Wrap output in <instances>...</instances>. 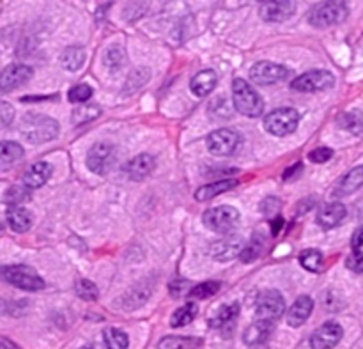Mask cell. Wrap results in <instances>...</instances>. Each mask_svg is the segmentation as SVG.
<instances>
[{
	"label": "cell",
	"instance_id": "1",
	"mask_svg": "<svg viewBox=\"0 0 363 349\" xmlns=\"http://www.w3.org/2000/svg\"><path fill=\"white\" fill-rule=\"evenodd\" d=\"M59 123L55 119H51L48 115L43 114H29L22 119L20 124V132H22L23 139H27L32 144H45L59 135Z\"/></svg>",
	"mask_w": 363,
	"mask_h": 349
},
{
	"label": "cell",
	"instance_id": "2",
	"mask_svg": "<svg viewBox=\"0 0 363 349\" xmlns=\"http://www.w3.org/2000/svg\"><path fill=\"white\" fill-rule=\"evenodd\" d=\"M232 103H234L236 110L250 119H255L264 112V101H262L261 94L243 78H236L232 82Z\"/></svg>",
	"mask_w": 363,
	"mask_h": 349
},
{
	"label": "cell",
	"instance_id": "3",
	"mask_svg": "<svg viewBox=\"0 0 363 349\" xmlns=\"http://www.w3.org/2000/svg\"><path fill=\"white\" fill-rule=\"evenodd\" d=\"M347 16V5L344 2H321L316 4L308 13V23L317 29L337 25Z\"/></svg>",
	"mask_w": 363,
	"mask_h": 349
},
{
	"label": "cell",
	"instance_id": "4",
	"mask_svg": "<svg viewBox=\"0 0 363 349\" xmlns=\"http://www.w3.org/2000/svg\"><path fill=\"white\" fill-rule=\"evenodd\" d=\"M204 226L218 234H229L236 229L240 221V213L232 206H216V208L208 209L202 217Z\"/></svg>",
	"mask_w": 363,
	"mask_h": 349
},
{
	"label": "cell",
	"instance_id": "5",
	"mask_svg": "<svg viewBox=\"0 0 363 349\" xmlns=\"http://www.w3.org/2000/svg\"><path fill=\"white\" fill-rule=\"evenodd\" d=\"M299 114L295 108H277L264 117L266 132L275 136H287L298 128Z\"/></svg>",
	"mask_w": 363,
	"mask_h": 349
},
{
	"label": "cell",
	"instance_id": "6",
	"mask_svg": "<svg viewBox=\"0 0 363 349\" xmlns=\"http://www.w3.org/2000/svg\"><path fill=\"white\" fill-rule=\"evenodd\" d=\"M2 278L8 284L14 285L18 289L23 291H41L45 289V280L39 277L38 273L29 266L23 264H14V266H5L2 269Z\"/></svg>",
	"mask_w": 363,
	"mask_h": 349
},
{
	"label": "cell",
	"instance_id": "7",
	"mask_svg": "<svg viewBox=\"0 0 363 349\" xmlns=\"http://www.w3.org/2000/svg\"><path fill=\"white\" fill-rule=\"evenodd\" d=\"M286 312V300L277 289L262 291L255 302V314L261 321H277Z\"/></svg>",
	"mask_w": 363,
	"mask_h": 349
},
{
	"label": "cell",
	"instance_id": "8",
	"mask_svg": "<svg viewBox=\"0 0 363 349\" xmlns=\"http://www.w3.org/2000/svg\"><path fill=\"white\" fill-rule=\"evenodd\" d=\"M334 84L335 77L331 73L325 69H312L295 78L290 84V89L298 91V93H319V91L334 87Z\"/></svg>",
	"mask_w": 363,
	"mask_h": 349
},
{
	"label": "cell",
	"instance_id": "9",
	"mask_svg": "<svg viewBox=\"0 0 363 349\" xmlns=\"http://www.w3.org/2000/svg\"><path fill=\"white\" fill-rule=\"evenodd\" d=\"M86 163L90 172L105 176L116 163V147L108 142H96L87 153Z\"/></svg>",
	"mask_w": 363,
	"mask_h": 349
},
{
	"label": "cell",
	"instance_id": "10",
	"mask_svg": "<svg viewBox=\"0 0 363 349\" xmlns=\"http://www.w3.org/2000/svg\"><path fill=\"white\" fill-rule=\"evenodd\" d=\"M240 144V133L229 128L216 130V132H213L208 136V142H205L208 151H210L211 154H214V156H231V154L238 149V145Z\"/></svg>",
	"mask_w": 363,
	"mask_h": 349
},
{
	"label": "cell",
	"instance_id": "11",
	"mask_svg": "<svg viewBox=\"0 0 363 349\" xmlns=\"http://www.w3.org/2000/svg\"><path fill=\"white\" fill-rule=\"evenodd\" d=\"M287 77V69L284 66L277 64V62H268V60H262V62H257L250 69V80L255 84V86H273L282 82Z\"/></svg>",
	"mask_w": 363,
	"mask_h": 349
},
{
	"label": "cell",
	"instance_id": "12",
	"mask_svg": "<svg viewBox=\"0 0 363 349\" xmlns=\"http://www.w3.org/2000/svg\"><path fill=\"white\" fill-rule=\"evenodd\" d=\"M344 337V330L335 321H328L323 326H319L310 337V346L312 349H334Z\"/></svg>",
	"mask_w": 363,
	"mask_h": 349
},
{
	"label": "cell",
	"instance_id": "13",
	"mask_svg": "<svg viewBox=\"0 0 363 349\" xmlns=\"http://www.w3.org/2000/svg\"><path fill=\"white\" fill-rule=\"evenodd\" d=\"M34 75V69L30 66L25 64H11L2 71L0 75V91L2 93H9V91L16 89V87H22L23 84L32 78Z\"/></svg>",
	"mask_w": 363,
	"mask_h": 349
},
{
	"label": "cell",
	"instance_id": "14",
	"mask_svg": "<svg viewBox=\"0 0 363 349\" xmlns=\"http://www.w3.org/2000/svg\"><path fill=\"white\" fill-rule=\"evenodd\" d=\"M296 11L295 2H289V0H282V2H262L259 5V14L264 22L271 23H280L289 20Z\"/></svg>",
	"mask_w": 363,
	"mask_h": 349
},
{
	"label": "cell",
	"instance_id": "15",
	"mask_svg": "<svg viewBox=\"0 0 363 349\" xmlns=\"http://www.w3.org/2000/svg\"><path fill=\"white\" fill-rule=\"evenodd\" d=\"M245 245L238 236H229L225 239H218L210 247V254L214 261H220V263H227V261H232L234 257H240L241 252H243Z\"/></svg>",
	"mask_w": 363,
	"mask_h": 349
},
{
	"label": "cell",
	"instance_id": "16",
	"mask_svg": "<svg viewBox=\"0 0 363 349\" xmlns=\"http://www.w3.org/2000/svg\"><path fill=\"white\" fill-rule=\"evenodd\" d=\"M154 167H156L154 156L144 153L132 158V160L124 165V172H126V176H128L132 181H142V179H145L154 171Z\"/></svg>",
	"mask_w": 363,
	"mask_h": 349
},
{
	"label": "cell",
	"instance_id": "17",
	"mask_svg": "<svg viewBox=\"0 0 363 349\" xmlns=\"http://www.w3.org/2000/svg\"><path fill=\"white\" fill-rule=\"evenodd\" d=\"M347 217V209L342 202H331V204H326L325 208L319 209L317 213V224H319L323 229H334V227L340 226L342 221L346 220Z\"/></svg>",
	"mask_w": 363,
	"mask_h": 349
},
{
	"label": "cell",
	"instance_id": "18",
	"mask_svg": "<svg viewBox=\"0 0 363 349\" xmlns=\"http://www.w3.org/2000/svg\"><path fill=\"white\" fill-rule=\"evenodd\" d=\"M51 171L53 167L48 162H36L29 167V171L23 174V184H25L29 190H38L43 184L48 183V179L51 178Z\"/></svg>",
	"mask_w": 363,
	"mask_h": 349
},
{
	"label": "cell",
	"instance_id": "19",
	"mask_svg": "<svg viewBox=\"0 0 363 349\" xmlns=\"http://www.w3.org/2000/svg\"><path fill=\"white\" fill-rule=\"evenodd\" d=\"M312 311L314 300L310 298V296H307V294H303V296H299V298L290 305L289 312H287V323L292 328L301 326V324L310 317Z\"/></svg>",
	"mask_w": 363,
	"mask_h": 349
},
{
	"label": "cell",
	"instance_id": "20",
	"mask_svg": "<svg viewBox=\"0 0 363 349\" xmlns=\"http://www.w3.org/2000/svg\"><path fill=\"white\" fill-rule=\"evenodd\" d=\"M216 73L213 69H204V71H199L197 75H193V78L190 80V91L197 98H205V96H210L213 93V89L216 87Z\"/></svg>",
	"mask_w": 363,
	"mask_h": 349
},
{
	"label": "cell",
	"instance_id": "21",
	"mask_svg": "<svg viewBox=\"0 0 363 349\" xmlns=\"http://www.w3.org/2000/svg\"><path fill=\"white\" fill-rule=\"evenodd\" d=\"M363 186V165L355 167V169H351L344 178L338 181V184L335 186L334 190V197L338 199V197H347L351 193H355L356 190Z\"/></svg>",
	"mask_w": 363,
	"mask_h": 349
},
{
	"label": "cell",
	"instance_id": "22",
	"mask_svg": "<svg viewBox=\"0 0 363 349\" xmlns=\"http://www.w3.org/2000/svg\"><path fill=\"white\" fill-rule=\"evenodd\" d=\"M275 326L271 321H255L253 324L247 328L243 332V342L247 346H259L269 339V335L273 333Z\"/></svg>",
	"mask_w": 363,
	"mask_h": 349
},
{
	"label": "cell",
	"instance_id": "23",
	"mask_svg": "<svg viewBox=\"0 0 363 349\" xmlns=\"http://www.w3.org/2000/svg\"><path fill=\"white\" fill-rule=\"evenodd\" d=\"M5 224L14 232H27L32 227V217L22 206H9L5 211Z\"/></svg>",
	"mask_w": 363,
	"mask_h": 349
},
{
	"label": "cell",
	"instance_id": "24",
	"mask_svg": "<svg viewBox=\"0 0 363 349\" xmlns=\"http://www.w3.org/2000/svg\"><path fill=\"white\" fill-rule=\"evenodd\" d=\"M238 186V179H222V181H214V183L204 184L195 192V199L205 202V200H211L214 197L222 195V193L229 192L232 188Z\"/></svg>",
	"mask_w": 363,
	"mask_h": 349
},
{
	"label": "cell",
	"instance_id": "25",
	"mask_svg": "<svg viewBox=\"0 0 363 349\" xmlns=\"http://www.w3.org/2000/svg\"><path fill=\"white\" fill-rule=\"evenodd\" d=\"M86 50L82 47H69L60 53V64L68 71H78L86 64Z\"/></svg>",
	"mask_w": 363,
	"mask_h": 349
},
{
	"label": "cell",
	"instance_id": "26",
	"mask_svg": "<svg viewBox=\"0 0 363 349\" xmlns=\"http://www.w3.org/2000/svg\"><path fill=\"white\" fill-rule=\"evenodd\" d=\"M202 341L195 337H163L160 341L158 349H199Z\"/></svg>",
	"mask_w": 363,
	"mask_h": 349
},
{
	"label": "cell",
	"instance_id": "27",
	"mask_svg": "<svg viewBox=\"0 0 363 349\" xmlns=\"http://www.w3.org/2000/svg\"><path fill=\"white\" fill-rule=\"evenodd\" d=\"M23 158V147L16 142L4 141L2 142V151H0V167L8 169L9 165L20 162Z\"/></svg>",
	"mask_w": 363,
	"mask_h": 349
},
{
	"label": "cell",
	"instance_id": "28",
	"mask_svg": "<svg viewBox=\"0 0 363 349\" xmlns=\"http://www.w3.org/2000/svg\"><path fill=\"white\" fill-rule=\"evenodd\" d=\"M299 264L303 266L307 272L312 273H321L323 272V266H325V257L316 248H307L299 254Z\"/></svg>",
	"mask_w": 363,
	"mask_h": 349
},
{
	"label": "cell",
	"instance_id": "29",
	"mask_svg": "<svg viewBox=\"0 0 363 349\" xmlns=\"http://www.w3.org/2000/svg\"><path fill=\"white\" fill-rule=\"evenodd\" d=\"M238 312H240V305L238 303H231V305H223L218 309V312L214 314V317L210 320L211 328H222L231 324L232 321L238 317Z\"/></svg>",
	"mask_w": 363,
	"mask_h": 349
},
{
	"label": "cell",
	"instance_id": "30",
	"mask_svg": "<svg viewBox=\"0 0 363 349\" xmlns=\"http://www.w3.org/2000/svg\"><path fill=\"white\" fill-rule=\"evenodd\" d=\"M338 124L344 130L353 133V135H363V110H353L342 114L338 117Z\"/></svg>",
	"mask_w": 363,
	"mask_h": 349
},
{
	"label": "cell",
	"instance_id": "31",
	"mask_svg": "<svg viewBox=\"0 0 363 349\" xmlns=\"http://www.w3.org/2000/svg\"><path fill=\"white\" fill-rule=\"evenodd\" d=\"M197 312H199V306H197L195 303H186V305L177 309V311L172 314L171 324L174 328L186 326V324H190L193 320H195Z\"/></svg>",
	"mask_w": 363,
	"mask_h": 349
},
{
	"label": "cell",
	"instance_id": "32",
	"mask_svg": "<svg viewBox=\"0 0 363 349\" xmlns=\"http://www.w3.org/2000/svg\"><path fill=\"white\" fill-rule=\"evenodd\" d=\"M103 339H105L107 349H128L129 346L128 335L117 330V328H107L103 333Z\"/></svg>",
	"mask_w": 363,
	"mask_h": 349
},
{
	"label": "cell",
	"instance_id": "33",
	"mask_svg": "<svg viewBox=\"0 0 363 349\" xmlns=\"http://www.w3.org/2000/svg\"><path fill=\"white\" fill-rule=\"evenodd\" d=\"M99 114H101V108H99L98 105H82V107H77L73 110L71 114L73 124H77V126L86 124L89 123V121L99 117Z\"/></svg>",
	"mask_w": 363,
	"mask_h": 349
},
{
	"label": "cell",
	"instance_id": "34",
	"mask_svg": "<svg viewBox=\"0 0 363 349\" xmlns=\"http://www.w3.org/2000/svg\"><path fill=\"white\" fill-rule=\"evenodd\" d=\"M4 200L9 206H20V202H27L30 200V190L25 184H14L5 192Z\"/></svg>",
	"mask_w": 363,
	"mask_h": 349
},
{
	"label": "cell",
	"instance_id": "35",
	"mask_svg": "<svg viewBox=\"0 0 363 349\" xmlns=\"http://www.w3.org/2000/svg\"><path fill=\"white\" fill-rule=\"evenodd\" d=\"M149 80V69H135V71H132L128 75V78H126V87H124V93H135L137 89H140L142 86H144L145 82Z\"/></svg>",
	"mask_w": 363,
	"mask_h": 349
},
{
	"label": "cell",
	"instance_id": "36",
	"mask_svg": "<svg viewBox=\"0 0 363 349\" xmlns=\"http://www.w3.org/2000/svg\"><path fill=\"white\" fill-rule=\"evenodd\" d=\"M218 291H220V282H202V284L192 287L188 296L195 300H208L211 296H214Z\"/></svg>",
	"mask_w": 363,
	"mask_h": 349
},
{
	"label": "cell",
	"instance_id": "37",
	"mask_svg": "<svg viewBox=\"0 0 363 349\" xmlns=\"http://www.w3.org/2000/svg\"><path fill=\"white\" fill-rule=\"evenodd\" d=\"M126 62V53L121 47H112L108 48V51L105 53V66L110 71H119Z\"/></svg>",
	"mask_w": 363,
	"mask_h": 349
},
{
	"label": "cell",
	"instance_id": "38",
	"mask_svg": "<svg viewBox=\"0 0 363 349\" xmlns=\"http://www.w3.org/2000/svg\"><path fill=\"white\" fill-rule=\"evenodd\" d=\"M75 291H77L78 298L86 300V302H95V300H98L99 296V291L98 287H96L95 282L86 280V278L77 280V284H75Z\"/></svg>",
	"mask_w": 363,
	"mask_h": 349
},
{
	"label": "cell",
	"instance_id": "39",
	"mask_svg": "<svg viewBox=\"0 0 363 349\" xmlns=\"http://www.w3.org/2000/svg\"><path fill=\"white\" fill-rule=\"evenodd\" d=\"M92 96V89L87 84H78L73 89H69L68 98L71 103H87Z\"/></svg>",
	"mask_w": 363,
	"mask_h": 349
},
{
	"label": "cell",
	"instance_id": "40",
	"mask_svg": "<svg viewBox=\"0 0 363 349\" xmlns=\"http://www.w3.org/2000/svg\"><path fill=\"white\" fill-rule=\"evenodd\" d=\"M261 252H262V245H261V241H257L255 243V239H253L252 243H248V245H245V248H243V252H241V256H240V259L243 261V263H253V261L257 259V257L261 256Z\"/></svg>",
	"mask_w": 363,
	"mask_h": 349
},
{
	"label": "cell",
	"instance_id": "41",
	"mask_svg": "<svg viewBox=\"0 0 363 349\" xmlns=\"http://www.w3.org/2000/svg\"><path fill=\"white\" fill-rule=\"evenodd\" d=\"M280 208H282V202L278 197H266L261 202V213L268 218L280 213Z\"/></svg>",
	"mask_w": 363,
	"mask_h": 349
},
{
	"label": "cell",
	"instance_id": "42",
	"mask_svg": "<svg viewBox=\"0 0 363 349\" xmlns=\"http://www.w3.org/2000/svg\"><path fill=\"white\" fill-rule=\"evenodd\" d=\"M331 156H334V151L329 147H317V149L310 151L308 160L312 163H326L328 160H331Z\"/></svg>",
	"mask_w": 363,
	"mask_h": 349
},
{
	"label": "cell",
	"instance_id": "43",
	"mask_svg": "<svg viewBox=\"0 0 363 349\" xmlns=\"http://www.w3.org/2000/svg\"><path fill=\"white\" fill-rule=\"evenodd\" d=\"M346 266L347 269H351V272L363 273V252L360 250L353 252V254L346 259Z\"/></svg>",
	"mask_w": 363,
	"mask_h": 349
},
{
	"label": "cell",
	"instance_id": "44",
	"mask_svg": "<svg viewBox=\"0 0 363 349\" xmlns=\"http://www.w3.org/2000/svg\"><path fill=\"white\" fill-rule=\"evenodd\" d=\"M168 291H171V294L174 298H181L184 294H190V291L192 289H188V282L186 280H175L168 285Z\"/></svg>",
	"mask_w": 363,
	"mask_h": 349
},
{
	"label": "cell",
	"instance_id": "45",
	"mask_svg": "<svg viewBox=\"0 0 363 349\" xmlns=\"http://www.w3.org/2000/svg\"><path fill=\"white\" fill-rule=\"evenodd\" d=\"M0 119H2V128H8L11 121L14 119V108L9 103L2 101L0 105Z\"/></svg>",
	"mask_w": 363,
	"mask_h": 349
},
{
	"label": "cell",
	"instance_id": "46",
	"mask_svg": "<svg viewBox=\"0 0 363 349\" xmlns=\"http://www.w3.org/2000/svg\"><path fill=\"white\" fill-rule=\"evenodd\" d=\"M314 204H316V200H314L312 197H307V199H303L301 202H299L298 208H296V213H298V215L308 213V211H310V209L314 208Z\"/></svg>",
	"mask_w": 363,
	"mask_h": 349
},
{
	"label": "cell",
	"instance_id": "47",
	"mask_svg": "<svg viewBox=\"0 0 363 349\" xmlns=\"http://www.w3.org/2000/svg\"><path fill=\"white\" fill-rule=\"evenodd\" d=\"M351 247H353V250H360L363 247V227H358L355 230V234L351 238Z\"/></svg>",
	"mask_w": 363,
	"mask_h": 349
},
{
	"label": "cell",
	"instance_id": "48",
	"mask_svg": "<svg viewBox=\"0 0 363 349\" xmlns=\"http://www.w3.org/2000/svg\"><path fill=\"white\" fill-rule=\"evenodd\" d=\"M301 171H303V165H301V163H296V165H292V167H290V169H287V171L284 172L282 178L286 179V181H289V179L292 178V176L299 174V172H301Z\"/></svg>",
	"mask_w": 363,
	"mask_h": 349
},
{
	"label": "cell",
	"instance_id": "49",
	"mask_svg": "<svg viewBox=\"0 0 363 349\" xmlns=\"http://www.w3.org/2000/svg\"><path fill=\"white\" fill-rule=\"evenodd\" d=\"M0 349H22V348L14 344V342L9 341L8 337H2V339H0Z\"/></svg>",
	"mask_w": 363,
	"mask_h": 349
},
{
	"label": "cell",
	"instance_id": "50",
	"mask_svg": "<svg viewBox=\"0 0 363 349\" xmlns=\"http://www.w3.org/2000/svg\"><path fill=\"white\" fill-rule=\"evenodd\" d=\"M282 224H284V220L280 217H278L277 220H273V234H278V230H280Z\"/></svg>",
	"mask_w": 363,
	"mask_h": 349
},
{
	"label": "cell",
	"instance_id": "51",
	"mask_svg": "<svg viewBox=\"0 0 363 349\" xmlns=\"http://www.w3.org/2000/svg\"><path fill=\"white\" fill-rule=\"evenodd\" d=\"M80 349H92V348H80Z\"/></svg>",
	"mask_w": 363,
	"mask_h": 349
}]
</instances>
